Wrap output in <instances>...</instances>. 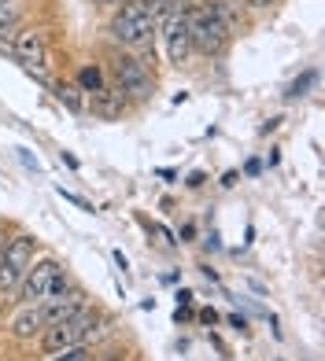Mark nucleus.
<instances>
[{"mask_svg":"<svg viewBox=\"0 0 325 361\" xmlns=\"http://www.w3.org/2000/svg\"><path fill=\"white\" fill-rule=\"evenodd\" d=\"M96 324H100V314L85 306V310H78V314H71V317L48 324L45 336H41V347L48 354H59V350H71V347H85V343L96 336Z\"/></svg>","mask_w":325,"mask_h":361,"instance_id":"obj_1","label":"nucleus"},{"mask_svg":"<svg viewBox=\"0 0 325 361\" xmlns=\"http://www.w3.org/2000/svg\"><path fill=\"white\" fill-rule=\"evenodd\" d=\"M189 41H192V48L196 52H203V56H218L222 48H225V41H230V26L222 23V15L215 11V0H207V4H196L189 15Z\"/></svg>","mask_w":325,"mask_h":361,"instance_id":"obj_2","label":"nucleus"},{"mask_svg":"<svg viewBox=\"0 0 325 361\" xmlns=\"http://www.w3.org/2000/svg\"><path fill=\"white\" fill-rule=\"evenodd\" d=\"M107 34L115 37L119 44H126V48H144L152 41V34H155V19H148V15L141 11L137 0H129V4L119 8L115 19H111Z\"/></svg>","mask_w":325,"mask_h":361,"instance_id":"obj_3","label":"nucleus"},{"mask_svg":"<svg viewBox=\"0 0 325 361\" xmlns=\"http://www.w3.org/2000/svg\"><path fill=\"white\" fill-rule=\"evenodd\" d=\"M63 281V269H59V262L56 258H41V262H30V269L23 273V281H19V302L23 306H37L45 302L48 295L56 291V284Z\"/></svg>","mask_w":325,"mask_h":361,"instance_id":"obj_4","label":"nucleus"},{"mask_svg":"<svg viewBox=\"0 0 325 361\" xmlns=\"http://www.w3.org/2000/svg\"><path fill=\"white\" fill-rule=\"evenodd\" d=\"M34 251H37V240L30 233H19L15 240H8L4 247H0V291L19 288L23 273L30 269V262H34Z\"/></svg>","mask_w":325,"mask_h":361,"instance_id":"obj_5","label":"nucleus"},{"mask_svg":"<svg viewBox=\"0 0 325 361\" xmlns=\"http://www.w3.org/2000/svg\"><path fill=\"white\" fill-rule=\"evenodd\" d=\"M111 74H115V89H119L122 96L144 100V96L152 92V74H148V67H144L137 56H129V52H115V56H111Z\"/></svg>","mask_w":325,"mask_h":361,"instance_id":"obj_6","label":"nucleus"},{"mask_svg":"<svg viewBox=\"0 0 325 361\" xmlns=\"http://www.w3.org/2000/svg\"><path fill=\"white\" fill-rule=\"evenodd\" d=\"M185 0H167V8H162V19H167V59L174 67H182L192 52V41H189V19H185Z\"/></svg>","mask_w":325,"mask_h":361,"instance_id":"obj_7","label":"nucleus"},{"mask_svg":"<svg viewBox=\"0 0 325 361\" xmlns=\"http://www.w3.org/2000/svg\"><path fill=\"white\" fill-rule=\"evenodd\" d=\"M11 52H15V59H19L37 81H48V78H45L48 48H45V34H41V30H34V26L19 30V34H15V41H11Z\"/></svg>","mask_w":325,"mask_h":361,"instance_id":"obj_8","label":"nucleus"},{"mask_svg":"<svg viewBox=\"0 0 325 361\" xmlns=\"http://www.w3.org/2000/svg\"><path fill=\"white\" fill-rule=\"evenodd\" d=\"M37 306H41V317H45V328H48V324H56L63 317L78 314V310H85V295H81L78 288H67V291H59V295H48V299L37 302Z\"/></svg>","mask_w":325,"mask_h":361,"instance_id":"obj_9","label":"nucleus"},{"mask_svg":"<svg viewBox=\"0 0 325 361\" xmlns=\"http://www.w3.org/2000/svg\"><path fill=\"white\" fill-rule=\"evenodd\" d=\"M89 96H93V114H96V118H119V114L126 111V96L119 89H111V85L96 89Z\"/></svg>","mask_w":325,"mask_h":361,"instance_id":"obj_10","label":"nucleus"},{"mask_svg":"<svg viewBox=\"0 0 325 361\" xmlns=\"http://www.w3.org/2000/svg\"><path fill=\"white\" fill-rule=\"evenodd\" d=\"M45 332V317H41V306H23L19 314L11 317V336H19V339H30V336H37Z\"/></svg>","mask_w":325,"mask_h":361,"instance_id":"obj_11","label":"nucleus"},{"mask_svg":"<svg viewBox=\"0 0 325 361\" xmlns=\"http://www.w3.org/2000/svg\"><path fill=\"white\" fill-rule=\"evenodd\" d=\"M19 23H23L19 0H0V41L19 34Z\"/></svg>","mask_w":325,"mask_h":361,"instance_id":"obj_12","label":"nucleus"},{"mask_svg":"<svg viewBox=\"0 0 325 361\" xmlns=\"http://www.w3.org/2000/svg\"><path fill=\"white\" fill-rule=\"evenodd\" d=\"M56 100L67 111H74V114L85 111V92H81L78 85H71V81H56Z\"/></svg>","mask_w":325,"mask_h":361,"instance_id":"obj_13","label":"nucleus"},{"mask_svg":"<svg viewBox=\"0 0 325 361\" xmlns=\"http://www.w3.org/2000/svg\"><path fill=\"white\" fill-rule=\"evenodd\" d=\"M78 89H81V92H96V89H104V71L96 67V63H85V67L78 71Z\"/></svg>","mask_w":325,"mask_h":361,"instance_id":"obj_14","label":"nucleus"},{"mask_svg":"<svg viewBox=\"0 0 325 361\" xmlns=\"http://www.w3.org/2000/svg\"><path fill=\"white\" fill-rule=\"evenodd\" d=\"M314 81H318V71H307L303 78H296V81H292V85H288V96H303L307 89L314 85Z\"/></svg>","mask_w":325,"mask_h":361,"instance_id":"obj_15","label":"nucleus"},{"mask_svg":"<svg viewBox=\"0 0 325 361\" xmlns=\"http://www.w3.org/2000/svg\"><path fill=\"white\" fill-rule=\"evenodd\" d=\"M137 4H141V11L144 15H148V19H162V8H167V0H137Z\"/></svg>","mask_w":325,"mask_h":361,"instance_id":"obj_16","label":"nucleus"},{"mask_svg":"<svg viewBox=\"0 0 325 361\" xmlns=\"http://www.w3.org/2000/svg\"><path fill=\"white\" fill-rule=\"evenodd\" d=\"M48 361H89V350H85V347H71V350H59V354H52Z\"/></svg>","mask_w":325,"mask_h":361,"instance_id":"obj_17","label":"nucleus"},{"mask_svg":"<svg viewBox=\"0 0 325 361\" xmlns=\"http://www.w3.org/2000/svg\"><path fill=\"white\" fill-rule=\"evenodd\" d=\"M59 195H63L67 203H74L78 210H89V214H93V203H89V200H81V195H74V192H63V188H59Z\"/></svg>","mask_w":325,"mask_h":361,"instance_id":"obj_18","label":"nucleus"},{"mask_svg":"<svg viewBox=\"0 0 325 361\" xmlns=\"http://www.w3.org/2000/svg\"><path fill=\"white\" fill-rule=\"evenodd\" d=\"M259 170H263V162H259V159H248V166H244V173H248V177H255Z\"/></svg>","mask_w":325,"mask_h":361,"instance_id":"obj_19","label":"nucleus"},{"mask_svg":"<svg viewBox=\"0 0 325 361\" xmlns=\"http://www.w3.org/2000/svg\"><path fill=\"white\" fill-rule=\"evenodd\" d=\"M185 185H189V188H200V185H203V173H200V170H196V173H189Z\"/></svg>","mask_w":325,"mask_h":361,"instance_id":"obj_20","label":"nucleus"},{"mask_svg":"<svg viewBox=\"0 0 325 361\" xmlns=\"http://www.w3.org/2000/svg\"><path fill=\"white\" fill-rule=\"evenodd\" d=\"M200 321H203V324H215L218 314H215V310H200Z\"/></svg>","mask_w":325,"mask_h":361,"instance_id":"obj_21","label":"nucleus"},{"mask_svg":"<svg viewBox=\"0 0 325 361\" xmlns=\"http://www.w3.org/2000/svg\"><path fill=\"white\" fill-rule=\"evenodd\" d=\"M189 302H192V291L182 288V291H177V306H189Z\"/></svg>","mask_w":325,"mask_h":361,"instance_id":"obj_22","label":"nucleus"},{"mask_svg":"<svg viewBox=\"0 0 325 361\" xmlns=\"http://www.w3.org/2000/svg\"><path fill=\"white\" fill-rule=\"evenodd\" d=\"M222 185H225V188H233V185H237V170L225 173V177H222Z\"/></svg>","mask_w":325,"mask_h":361,"instance_id":"obj_23","label":"nucleus"},{"mask_svg":"<svg viewBox=\"0 0 325 361\" xmlns=\"http://www.w3.org/2000/svg\"><path fill=\"white\" fill-rule=\"evenodd\" d=\"M230 324H233V328H248V321H244L240 314H230Z\"/></svg>","mask_w":325,"mask_h":361,"instance_id":"obj_24","label":"nucleus"},{"mask_svg":"<svg viewBox=\"0 0 325 361\" xmlns=\"http://www.w3.org/2000/svg\"><path fill=\"white\" fill-rule=\"evenodd\" d=\"M248 4H252V8H270L273 0H248Z\"/></svg>","mask_w":325,"mask_h":361,"instance_id":"obj_25","label":"nucleus"},{"mask_svg":"<svg viewBox=\"0 0 325 361\" xmlns=\"http://www.w3.org/2000/svg\"><path fill=\"white\" fill-rule=\"evenodd\" d=\"M96 4H122V0H96Z\"/></svg>","mask_w":325,"mask_h":361,"instance_id":"obj_26","label":"nucleus"}]
</instances>
